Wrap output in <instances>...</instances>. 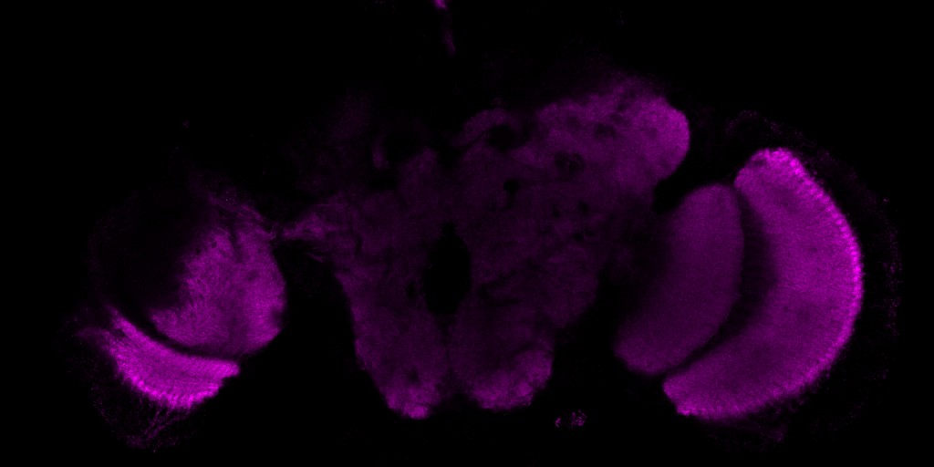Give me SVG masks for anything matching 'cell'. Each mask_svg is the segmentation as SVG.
Listing matches in <instances>:
<instances>
[{
    "mask_svg": "<svg viewBox=\"0 0 934 467\" xmlns=\"http://www.w3.org/2000/svg\"><path fill=\"white\" fill-rule=\"evenodd\" d=\"M741 202L732 187L689 192L666 219L660 265L617 334L630 369L669 370L708 342L730 315L744 257Z\"/></svg>",
    "mask_w": 934,
    "mask_h": 467,
    "instance_id": "1",
    "label": "cell"
},
{
    "mask_svg": "<svg viewBox=\"0 0 934 467\" xmlns=\"http://www.w3.org/2000/svg\"><path fill=\"white\" fill-rule=\"evenodd\" d=\"M105 307L108 324L84 327L80 337L128 388L156 405L174 411L194 409L238 373L231 358L178 350L142 331L113 306Z\"/></svg>",
    "mask_w": 934,
    "mask_h": 467,
    "instance_id": "2",
    "label": "cell"
},
{
    "mask_svg": "<svg viewBox=\"0 0 934 467\" xmlns=\"http://www.w3.org/2000/svg\"><path fill=\"white\" fill-rule=\"evenodd\" d=\"M614 128L656 183L678 169L690 149L688 117L653 91L628 92L617 111Z\"/></svg>",
    "mask_w": 934,
    "mask_h": 467,
    "instance_id": "3",
    "label": "cell"
}]
</instances>
